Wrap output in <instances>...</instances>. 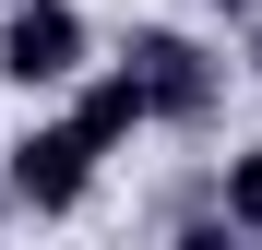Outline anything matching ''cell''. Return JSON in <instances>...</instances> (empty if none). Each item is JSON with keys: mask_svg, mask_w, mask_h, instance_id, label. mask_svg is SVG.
I'll list each match as a JSON object with an SVG mask.
<instances>
[{"mask_svg": "<svg viewBox=\"0 0 262 250\" xmlns=\"http://www.w3.org/2000/svg\"><path fill=\"white\" fill-rule=\"evenodd\" d=\"M83 72H96V24H83L72 0H12V12H0V83L72 96Z\"/></svg>", "mask_w": 262, "mask_h": 250, "instance_id": "6da1fadb", "label": "cell"}, {"mask_svg": "<svg viewBox=\"0 0 262 250\" xmlns=\"http://www.w3.org/2000/svg\"><path fill=\"white\" fill-rule=\"evenodd\" d=\"M119 72L143 83V107H155V119H203V107H214V83H227V72H214V48H191L179 24H131Z\"/></svg>", "mask_w": 262, "mask_h": 250, "instance_id": "7a4b0ae2", "label": "cell"}, {"mask_svg": "<svg viewBox=\"0 0 262 250\" xmlns=\"http://www.w3.org/2000/svg\"><path fill=\"white\" fill-rule=\"evenodd\" d=\"M96 179H107V167L83 155L72 119H36V131L12 143V202H24V215H83V202H96Z\"/></svg>", "mask_w": 262, "mask_h": 250, "instance_id": "3957f363", "label": "cell"}, {"mask_svg": "<svg viewBox=\"0 0 262 250\" xmlns=\"http://www.w3.org/2000/svg\"><path fill=\"white\" fill-rule=\"evenodd\" d=\"M60 119H72V131H83V155H96V167H107V155H131V143L155 131V107H143V83H131L119 60H107V72H83Z\"/></svg>", "mask_w": 262, "mask_h": 250, "instance_id": "277c9868", "label": "cell"}, {"mask_svg": "<svg viewBox=\"0 0 262 250\" xmlns=\"http://www.w3.org/2000/svg\"><path fill=\"white\" fill-rule=\"evenodd\" d=\"M214 226H238V238L262 250V143H238L227 167H214Z\"/></svg>", "mask_w": 262, "mask_h": 250, "instance_id": "5b68a950", "label": "cell"}, {"mask_svg": "<svg viewBox=\"0 0 262 250\" xmlns=\"http://www.w3.org/2000/svg\"><path fill=\"white\" fill-rule=\"evenodd\" d=\"M167 250H250V238H238V226H214V215H191V226L167 238Z\"/></svg>", "mask_w": 262, "mask_h": 250, "instance_id": "8992f818", "label": "cell"}, {"mask_svg": "<svg viewBox=\"0 0 262 250\" xmlns=\"http://www.w3.org/2000/svg\"><path fill=\"white\" fill-rule=\"evenodd\" d=\"M214 12H238V24H262V0H214Z\"/></svg>", "mask_w": 262, "mask_h": 250, "instance_id": "52a82bcc", "label": "cell"}, {"mask_svg": "<svg viewBox=\"0 0 262 250\" xmlns=\"http://www.w3.org/2000/svg\"><path fill=\"white\" fill-rule=\"evenodd\" d=\"M250 72H262V24H250Z\"/></svg>", "mask_w": 262, "mask_h": 250, "instance_id": "ba28073f", "label": "cell"}]
</instances>
